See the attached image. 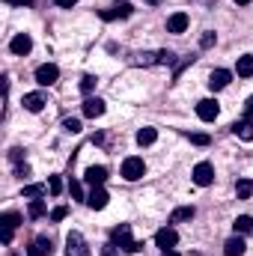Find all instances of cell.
Returning a JSON list of instances; mask_svg holds the SVG:
<instances>
[{"label":"cell","mask_w":253,"mask_h":256,"mask_svg":"<svg viewBox=\"0 0 253 256\" xmlns=\"http://www.w3.org/2000/svg\"><path fill=\"white\" fill-rule=\"evenodd\" d=\"M110 238H114V244H120L126 254H140V250H143V244L131 238V226H128V224H120V226H114Z\"/></svg>","instance_id":"obj_1"},{"label":"cell","mask_w":253,"mask_h":256,"mask_svg":"<svg viewBox=\"0 0 253 256\" xmlns=\"http://www.w3.org/2000/svg\"><path fill=\"white\" fill-rule=\"evenodd\" d=\"M143 173H146V164H143V158H126L122 161V176H126L128 182H137V179H143Z\"/></svg>","instance_id":"obj_2"},{"label":"cell","mask_w":253,"mask_h":256,"mask_svg":"<svg viewBox=\"0 0 253 256\" xmlns=\"http://www.w3.org/2000/svg\"><path fill=\"white\" fill-rule=\"evenodd\" d=\"M66 256H90V248H86V242H84L80 232H68V238H66Z\"/></svg>","instance_id":"obj_3"},{"label":"cell","mask_w":253,"mask_h":256,"mask_svg":"<svg viewBox=\"0 0 253 256\" xmlns=\"http://www.w3.org/2000/svg\"><path fill=\"white\" fill-rule=\"evenodd\" d=\"M57 78H60V68L54 63H45L36 68V84L39 86H51V84H57Z\"/></svg>","instance_id":"obj_4"},{"label":"cell","mask_w":253,"mask_h":256,"mask_svg":"<svg viewBox=\"0 0 253 256\" xmlns=\"http://www.w3.org/2000/svg\"><path fill=\"white\" fill-rule=\"evenodd\" d=\"M218 114H220V108H218V102H214V98H202V102L196 104V116H200L202 122H214V120H218Z\"/></svg>","instance_id":"obj_5"},{"label":"cell","mask_w":253,"mask_h":256,"mask_svg":"<svg viewBox=\"0 0 253 256\" xmlns=\"http://www.w3.org/2000/svg\"><path fill=\"white\" fill-rule=\"evenodd\" d=\"M176 242H179V232H176L173 226H164V230H158V232H155V244H158L161 250H173V248H176Z\"/></svg>","instance_id":"obj_6"},{"label":"cell","mask_w":253,"mask_h":256,"mask_svg":"<svg viewBox=\"0 0 253 256\" xmlns=\"http://www.w3.org/2000/svg\"><path fill=\"white\" fill-rule=\"evenodd\" d=\"M212 179H214L212 164H208V161H200V164L194 167V182H196L200 188H206V185H212Z\"/></svg>","instance_id":"obj_7"},{"label":"cell","mask_w":253,"mask_h":256,"mask_svg":"<svg viewBox=\"0 0 253 256\" xmlns=\"http://www.w3.org/2000/svg\"><path fill=\"white\" fill-rule=\"evenodd\" d=\"M30 48H33V39H30L27 33H18V36H12V42H9V51L18 54V57L30 54Z\"/></svg>","instance_id":"obj_8"},{"label":"cell","mask_w":253,"mask_h":256,"mask_svg":"<svg viewBox=\"0 0 253 256\" xmlns=\"http://www.w3.org/2000/svg\"><path fill=\"white\" fill-rule=\"evenodd\" d=\"M0 224H3V244H9V242H12V232H15V226L21 224V214H15V212H6V214L0 218Z\"/></svg>","instance_id":"obj_9"},{"label":"cell","mask_w":253,"mask_h":256,"mask_svg":"<svg viewBox=\"0 0 253 256\" xmlns=\"http://www.w3.org/2000/svg\"><path fill=\"white\" fill-rule=\"evenodd\" d=\"M108 200H110V196H108V191H104V188H92V191H90V196H86L84 202H86L92 212H102V208L108 206Z\"/></svg>","instance_id":"obj_10"},{"label":"cell","mask_w":253,"mask_h":256,"mask_svg":"<svg viewBox=\"0 0 253 256\" xmlns=\"http://www.w3.org/2000/svg\"><path fill=\"white\" fill-rule=\"evenodd\" d=\"M167 30H170V33H185V30H188V15H185V12H173V15L167 18Z\"/></svg>","instance_id":"obj_11"},{"label":"cell","mask_w":253,"mask_h":256,"mask_svg":"<svg viewBox=\"0 0 253 256\" xmlns=\"http://www.w3.org/2000/svg\"><path fill=\"white\" fill-rule=\"evenodd\" d=\"M102 114H104V102H102V98H92V96H90V98L84 102V116H90V120H98Z\"/></svg>","instance_id":"obj_12"},{"label":"cell","mask_w":253,"mask_h":256,"mask_svg":"<svg viewBox=\"0 0 253 256\" xmlns=\"http://www.w3.org/2000/svg\"><path fill=\"white\" fill-rule=\"evenodd\" d=\"M84 179H86L92 188H102V185H104V179H108V167H90V170L84 173Z\"/></svg>","instance_id":"obj_13"},{"label":"cell","mask_w":253,"mask_h":256,"mask_svg":"<svg viewBox=\"0 0 253 256\" xmlns=\"http://www.w3.org/2000/svg\"><path fill=\"white\" fill-rule=\"evenodd\" d=\"M42 108H45V96H42V92H27V96H24V110L39 114Z\"/></svg>","instance_id":"obj_14"},{"label":"cell","mask_w":253,"mask_h":256,"mask_svg":"<svg viewBox=\"0 0 253 256\" xmlns=\"http://www.w3.org/2000/svg\"><path fill=\"white\" fill-rule=\"evenodd\" d=\"M230 78H232V74H230L226 68H214L212 78H208V86H212V90H224V86L230 84Z\"/></svg>","instance_id":"obj_15"},{"label":"cell","mask_w":253,"mask_h":256,"mask_svg":"<svg viewBox=\"0 0 253 256\" xmlns=\"http://www.w3.org/2000/svg\"><path fill=\"white\" fill-rule=\"evenodd\" d=\"M244 250H248V244H244V238H238V236H232V238L224 244V254L226 256H244Z\"/></svg>","instance_id":"obj_16"},{"label":"cell","mask_w":253,"mask_h":256,"mask_svg":"<svg viewBox=\"0 0 253 256\" xmlns=\"http://www.w3.org/2000/svg\"><path fill=\"white\" fill-rule=\"evenodd\" d=\"M128 15H131V6H128V3L116 6V9H104V12H102L104 21H116V18H128Z\"/></svg>","instance_id":"obj_17"},{"label":"cell","mask_w":253,"mask_h":256,"mask_svg":"<svg viewBox=\"0 0 253 256\" xmlns=\"http://www.w3.org/2000/svg\"><path fill=\"white\" fill-rule=\"evenodd\" d=\"M51 254V242L45 238V236H39L33 244H30V256H48Z\"/></svg>","instance_id":"obj_18"},{"label":"cell","mask_w":253,"mask_h":256,"mask_svg":"<svg viewBox=\"0 0 253 256\" xmlns=\"http://www.w3.org/2000/svg\"><path fill=\"white\" fill-rule=\"evenodd\" d=\"M236 232H242V236H248V232H253V218L250 214H242V218H236Z\"/></svg>","instance_id":"obj_19"},{"label":"cell","mask_w":253,"mask_h":256,"mask_svg":"<svg viewBox=\"0 0 253 256\" xmlns=\"http://www.w3.org/2000/svg\"><path fill=\"white\" fill-rule=\"evenodd\" d=\"M236 194H238V200H250L253 196V179H238Z\"/></svg>","instance_id":"obj_20"},{"label":"cell","mask_w":253,"mask_h":256,"mask_svg":"<svg viewBox=\"0 0 253 256\" xmlns=\"http://www.w3.org/2000/svg\"><path fill=\"white\" fill-rule=\"evenodd\" d=\"M236 68H238V74H242V78H250V74H253V54L238 57V66H236Z\"/></svg>","instance_id":"obj_21"},{"label":"cell","mask_w":253,"mask_h":256,"mask_svg":"<svg viewBox=\"0 0 253 256\" xmlns=\"http://www.w3.org/2000/svg\"><path fill=\"white\" fill-rule=\"evenodd\" d=\"M155 140H158V131H155V128H140V131H137V143H140V146H149V143H155Z\"/></svg>","instance_id":"obj_22"},{"label":"cell","mask_w":253,"mask_h":256,"mask_svg":"<svg viewBox=\"0 0 253 256\" xmlns=\"http://www.w3.org/2000/svg\"><path fill=\"white\" fill-rule=\"evenodd\" d=\"M232 134L242 137V140H253V126L250 122H236V126H232Z\"/></svg>","instance_id":"obj_23"},{"label":"cell","mask_w":253,"mask_h":256,"mask_svg":"<svg viewBox=\"0 0 253 256\" xmlns=\"http://www.w3.org/2000/svg\"><path fill=\"white\" fill-rule=\"evenodd\" d=\"M194 218V206H179L173 212V220H190Z\"/></svg>","instance_id":"obj_24"},{"label":"cell","mask_w":253,"mask_h":256,"mask_svg":"<svg viewBox=\"0 0 253 256\" xmlns=\"http://www.w3.org/2000/svg\"><path fill=\"white\" fill-rule=\"evenodd\" d=\"M24 196H27V200H39V196H45V185H27V188H24Z\"/></svg>","instance_id":"obj_25"},{"label":"cell","mask_w":253,"mask_h":256,"mask_svg":"<svg viewBox=\"0 0 253 256\" xmlns=\"http://www.w3.org/2000/svg\"><path fill=\"white\" fill-rule=\"evenodd\" d=\"M45 214V202L42 200H33L30 202V218H42Z\"/></svg>","instance_id":"obj_26"},{"label":"cell","mask_w":253,"mask_h":256,"mask_svg":"<svg viewBox=\"0 0 253 256\" xmlns=\"http://www.w3.org/2000/svg\"><path fill=\"white\" fill-rule=\"evenodd\" d=\"M80 90H84V92H92V90H96V78H92V74H84V78H80Z\"/></svg>","instance_id":"obj_27"},{"label":"cell","mask_w":253,"mask_h":256,"mask_svg":"<svg viewBox=\"0 0 253 256\" xmlns=\"http://www.w3.org/2000/svg\"><path fill=\"white\" fill-rule=\"evenodd\" d=\"M48 191L54 194V196L63 191V182H60V176H51V179H48Z\"/></svg>","instance_id":"obj_28"},{"label":"cell","mask_w":253,"mask_h":256,"mask_svg":"<svg viewBox=\"0 0 253 256\" xmlns=\"http://www.w3.org/2000/svg\"><path fill=\"white\" fill-rule=\"evenodd\" d=\"M68 194H72L74 200H84V188H80V182H68Z\"/></svg>","instance_id":"obj_29"},{"label":"cell","mask_w":253,"mask_h":256,"mask_svg":"<svg viewBox=\"0 0 253 256\" xmlns=\"http://www.w3.org/2000/svg\"><path fill=\"white\" fill-rule=\"evenodd\" d=\"M63 128L68 131V134H78V131H80V120H66Z\"/></svg>","instance_id":"obj_30"},{"label":"cell","mask_w":253,"mask_h":256,"mask_svg":"<svg viewBox=\"0 0 253 256\" xmlns=\"http://www.w3.org/2000/svg\"><path fill=\"white\" fill-rule=\"evenodd\" d=\"M214 42H218V36H214V33H202V39H200V45H202V48H212Z\"/></svg>","instance_id":"obj_31"},{"label":"cell","mask_w":253,"mask_h":256,"mask_svg":"<svg viewBox=\"0 0 253 256\" xmlns=\"http://www.w3.org/2000/svg\"><path fill=\"white\" fill-rule=\"evenodd\" d=\"M190 143H196V146H208V134H190Z\"/></svg>","instance_id":"obj_32"},{"label":"cell","mask_w":253,"mask_h":256,"mask_svg":"<svg viewBox=\"0 0 253 256\" xmlns=\"http://www.w3.org/2000/svg\"><path fill=\"white\" fill-rule=\"evenodd\" d=\"M137 63H158V54H140V57H137Z\"/></svg>","instance_id":"obj_33"},{"label":"cell","mask_w":253,"mask_h":256,"mask_svg":"<svg viewBox=\"0 0 253 256\" xmlns=\"http://www.w3.org/2000/svg\"><path fill=\"white\" fill-rule=\"evenodd\" d=\"M51 218H54V220H63L66 218V206H57V208L51 212Z\"/></svg>","instance_id":"obj_34"},{"label":"cell","mask_w":253,"mask_h":256,"mask_svg":"<svg viewBox=\"0 0 253 256\" xmlns=\"http://www.w3.org/2000/svg\"><path fill=\"white\" fill-rule=\"evenodd\" d=\"M15 173H18L21 179H27V176H30V167H27V164H18V167H15Z\"/></svg>","instance_id":"obj_35"},{"label":"cell","mask_w":253,"mask_h":256,"mask_svg":"<svg viewBox=\"0 0 253 256\" xmlns=\"http://www.w3.org/2000/svg\"><path fill=\"white\" fill-rule=\"evenodd\" d=\"M54 3H57V6H63V9H72L78 0H54Z\"/></svg>","instance_id":"obj_36"},{"label":"cell","mask_w":253,"mask_h":256,"mask_svg":"<svg viewBox=\"0 0 253 256\" xmlns=\"http://www.w3.org/2000/svg\"><path fill=\"white\" fill-rule=\"evenodd\" d=\"M9 158H12V161L18 164V161H21V149H12V152H9Z\"/></svg>","instance_id":"obj_37"},{"label":"cell","mask_w":253,"mask_h":256,"mask_svg":"<svg viewBox=\"0 0 253 256\" xmlns=\"http://www.w3.org/2000/svg\"><path fill=\"white\" fill-rule=\"evenodd\" d=\"M244 110H248V114H250V116H253V96H250V98H248V104H244Z\"/></svg>","instance_id":"obj_38"},{"label":"cell","mask_w":253,"mask_h":256,"mask_svg":"<svg viewBox=\"0 0 253 256\" xmlns=\"http://www.w3.org/2000/svg\"><path fill=\"white\" fill-rule=\"evenodd\" d=\"M164 256H179L176 250H164Z\"/></svg>","instance_id":"obj_39"},{"label":"cell","mask_w":253,"mask_h":256,"mask_svg":"<svg viewBox=\"0 0 253 256\" xmlns=\"http://www.w3.org/2000/svg\"><path fill=\"white\" fill-rule=\"evenodd\" d=\"M146 3H152V6H155V3H161V0H146Z\"/></svg>","instance_id":"obj_40"},{"label":"cell","mask_w":253,"mask_h":256,"mask_svg":"<svg viewBox=\"0 0 253 256\" xmlns=\"http://www.w3.org/2000/svg\"><path fill=\"white\" fill-rule=\"evenodd\" d=\"M236 3H242V6H244V3H250V0H236Z\"/></svg>","instance_id":"obj_41"}]
</instances>
